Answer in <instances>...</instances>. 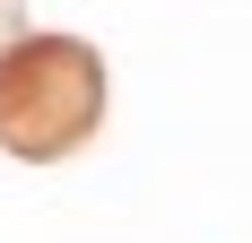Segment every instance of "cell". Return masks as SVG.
I'll use <instances>...</instances> for the list:
<instances>
[{"label": "cell", "instance_id": "6da1fadb", "mask_svg": "<svg viewBox=\"0 0 252 243\" xmlns=\"http://www.w3.org/2000/svg\"><path fill=\"white\" fill-rule=\"evenodd\" d=\"M104 122V52L87 35L26 26L0 52V148L26 165H61L70 148L96 139Z\"/></svg>", "mask_w": 252, "mask_h": 243}, {"label": "cell", "instance_id": "7a4b0ae2", "mask_svg": "<svg viewBox=\"0 0 252 243\" xmlns=\"http://www.w3.org/2000/svg\"><path fill=\"white\" fill-rule=\"evenodd\" d=\"M18 35H26V0H0V52L18 44Z\"/></svg>", "mask_w": 252, "mask_h": 243}]
</instances>
